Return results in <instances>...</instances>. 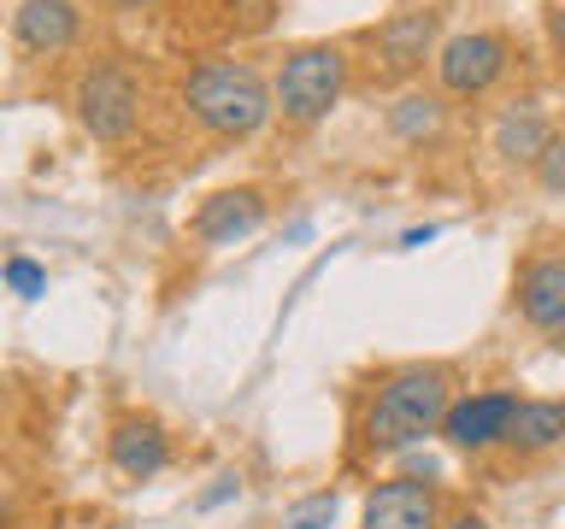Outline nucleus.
<instances>
[{
    "label": "nucleus",
    "mask_w": 565,
    "mask_h": 529,
    "mask_svg": "<svg viewBox=\"0 0 565 529\" xmlns=\"http://www.w3.org/2000/svg\"><path fill=\"white\" fill-rule=\"evenodd\" d=\"M441 529H489V523L477 518V511H459V518H454V523H441Z\"/></svg>",
    "instance_id": "nucleus-22"
},
{
    "label": "nucleus",
    "mask_w": 565,
    "mask_h": 529,
    "mask_svg": "<svg viewBox=\"0 0 565 529\" xmlns=\"http://www.w3.org/2000/svg\"><path fill=\"white\" fill-rule=\"evenodd\" d=\"M547 35H554V47L565 53V0H559V7H547Z\"/></svg>",
    "instance_id": "nucleus-20"
},
{
    "label": "nucleus",
    "mask_w": 565,
    "mask_h": 529,
    "mask_svg": "<svg viewBox=\"0 0 565 529\" xmlns=\"http://www.w3.org/2000/svg\"><path fill=\"white\" fill-rule=\"evenodd\" d=\"M183 106L206 123L212 136H224V141L254 136L259 123L271 118V95H265L259 71L254 65H236V60L194 65L189 83H183Z\"/></svg>",
    "instance_id": "nucleus-2"
},
{
    "label": "nucleus",
    "mask_w": 565,
    "mask_h": 529,
    "mask_svg": "<svg viewBox=\"0 0 565 529\" xmlns=\"http://www.w3.org/2000/svg\"><path fill=\"white\" fill-rule=\"evenodd\" d=\"M501 71H507V42L489 30H466V35H454V42H441V53H436V77L459 100L489 95V88L501 83Z\"/></svg>",
    "instance_id": "nucleus-5"
},
{
    "label": "nucleus",
    "mask_w": 565,
    "mask_h": 529,
    "mask_svg": "<svg viewBox=\"0 0 565 529\" xmlns=\"http://www.w3.org/2000/svg\"><path fill=\"white\" fill-rule=\"evenodd\" d=\"M547 123H542V112L536 106H512V112L494 123V153H507V159H542V148H547Z\"/></svg>",
    "instance_id": "nucleus-14"
},
{
    "label": "nucleus",
    "mask_w": 565,
    "mask_h": 529,
    "mask_svg": "<svg viewBox=\"0 0 565 529\" xmlns=\"http://www.w3.org/2000/svg\"><path fill=\"white\" fill-rule=\"evenodd\" d=\"M388 130H395L401 141H424L441 130V100L436 95H401L395 112H388Z\"/></svg>",
    "instance_id": "nucleus-15"
},
{
    "label": "nucleus",
    "mask_w": 565,
    "mask_h": 529,
    "mask_svg": "<svg viewBox=\"0 0 565 529\" xmlns=\"http://www.w3.org/2000/svg\"><path fill=\"white\" fill-rule=\"evenodd\" d=\"M519 312L536 330H559L565 324V259L542 253L519 271Z\"/></svg>",
    "instance_id": "nucleus-10"
},
{
    "label": "nucleus",
    "mask_w": 565,
    "mask_h": 529,
    "mask_svg": "<svg viewBox=\"0 0 565 529\" xmlns=\"http://www.w3.org/2000/svg\"><path fill=\"white\" fill-rule=\"evenodd\" d=\"M236 494H242L236 476H218V488H206V494H201V511H218L224 500H236Z\"/></svg>",
    "instance_id": "nucleus-19"
},
{
    "label": "nucleus",
    "mask_w": 565,
    "mask_h": 529,
    "mask_svg": "<svg viewBox=\"0 0 565 529\" xmlns=\"http://www.w3.org/2000/svg\"><path fill=\"white\" fill-rule=\"evenodd\" d=\"M136 112H141V95H136V77L118 65H95L88 77L77 83V118L88 123L95 141H118L136 130Z\"/></svg>",
    "instance_id": "nucleus-4"
},
{
    "label": "nucleus",
    "mask_w": 565,
    "mask_h": 529,
    "mask_svg": "<svg viewBox=\"0 0 565 529\" xmlns=\"http://www.w3.org/2000/svg\"><path fill=\"white\" fill-rule=\"evenodd\" d=\"M106 453H113V471L130 476V483H148V476H159V471L171 465L166 430H159L153 418H124V423H113Z\"/></svg>",
    "instance_id": "nucleus-8"
},
{
    "label": "nucleus",
    "mask_w": 565,
    "mask_h": 529,
    "mask_svg": "<svg viewBox=\"0 0 565 529\" xmlns=\"http://www.w3.org/2000/svg\"><path fill=\"white\" fill-rule=\"evenodd\" d=\"M7 282H12V289L24 294V300L47 294V271H42V264H35V259H7Z\"/></svg>",
    "instance_id": "nucleus-17"
},
{
    "label": "nucleus",
    "mask_w": 565,
    "mask_h": 529,
    "mask_svg": "<svg viewBox=\"0 0 565 529\" xmlns=\"http://www.w3.org/2000/svg\"><path fill=\"white\" fill-rule=\"evenodd\" d=\"M12 35L30 53H60L77 42V7L71 0H24L12 12Z\"/></svg>",
    "instance_id": "nucleus-12"
},
{
    "label": "nucleus",
    "mask_w": 565,
    "mask_h": 529,
    "mask_svg": "<svg viewBox=\"0 0 565 529\" xmlns=\"http://www.w3.org/2000/svg\"><path fill=\"white\" fill-rule=\"evenodd\" d=\"M360 529H441V500L418 476H388L365 494Z\"/></svg>",
    "instance_id": "nucleus-6"
},
{
    "label": "nucleus",
    "mask_w": 565,
    "mask_h": 529,
    "mask_svg": "<svg viewBox=\"0 0 565 529\" xmlns=\"http://www.w3.org/2000/svg\"><path fill=\"white\" fill-rule=\"evenodd\" d=\"M330 523H335V488H318V494H307V500H295L282 511L277 529H330Z\"/></svg>",
    "instance_id": "nucleus-16"
},
{
    "label": "nucleus",
    "mask_w": 565,
    "mask_h": 529,
    "mask_svg": "<svg viewBox=\"0 0 565 529\" xmlns=\"http://www.w3.org/2000/svg\"><path fill=\"white\" fill-rule=\"evenodd\" d=\"M342 83H348V60L342 47H295L277 71V106L289 123H318L342 100Z\"/></svg>",
    "instance_id": "nucleus-3"
},
{
    "label": "nucleus",
    "mask_w": 565,
    "mask_h": 529,
    "mask_svg": "<svg viewBox=\"0 0 565 529\" xmlns=\"http://www.w3.org/2000/svg\"><path fill=\"white\" fill-rule=\"evenodd\" d=\"M536 176L547 194H565V141H547L542 159H536Z\"/></svg>",
    "instance_id": "nucleus-18"
},
{
    "label": "nucleus",
    "mask_w": 565,
    "mask_h": 529,
    "mask_svg": "<svg viewBox=\"0 0 565 529\" xmlns=\"http://www.w3.org/2000/svg\"><path fill=\"white\" fill-rule=\"evenodd\" d=\"M259 224H265L259 188H224V194H212V201L194 212V236H201L206 247H230V241L254 236Z\"/></svg>",
    "instance_id": "nucleus-9"
},
{
    "label": "nucleus",
    "mask_w": 565,
    "mask_h": 529,
    "mask_svg": "<svg viewBox=\"0 0 565 529\" xmlns=\"http://www.w3.org/2000/svg\"><path fill=\"white\" fill-rule=\"evenodd\" d=\"M118 7H148V0H118Z\"/></svg>",
    "instance_id": "nucleus-23"
},
{
    "label": "nucleus",
    "mask_w": 565,
    "mask_h": 529,
    "mask_svg": "<svg viewBox=\"0 0 565 529\" xmlns=\"http://www.w3.org/2000/svg\"><path fill=\"white\" fill-rule=\"evenodd\" d=\"M436 42V12H401L377 30V60H383V77H413L424 65V53Z\"/></svg>",
    "instance_id": "nucleus-11"
},
{
    "label": "nucleus",
    "mask_w": 565,
    "mask_h": 529,
    "mask_svg": "<svg viewBox=\"0 0 565 529\" xmlns=\"http://www.w3.org/2000/svg\"><path fill=\"white\" fill-rule=\"evenodd\" d=\"M512 406H519V395H507V388L466 395V400L448 406V418H441V435H448V447H459V453H483V447H494V441H507Z\"/></svg>",
    "instance_id": "nucleus-7"
},
{
    "label": "nucleus",
    "mask_w": 565,
    "mask_h": 529,
    "mask_svg": "<svg viewBox=\"0 0 565 529\" xmlns=\"http://www.w3.org/2000/svg\"><path fill=\"white\" fill-rule=\"evenodd\" d=\"M454 406V377L448 365H406L395 377L377 382V395L365 406V447L371 453H401L418 447L424 435L441 430Z\"/></svg>",
    "instance_id": "nucleus-1"
},
{
    "label": "nucleus",
    "mask_w": 565,
    "mask_h": 529,
    "mask_svg": "<svg viewBox=\"0 0 565 529\" xmlns=\"http://www.w3.org/2000/svg\"><path fill=\"white\" fill-rule=\"evenodd\" d=\"M424 241H436V224H424V229H406L401 247H424Z\"/></svg>",
    "instance_id": "nucleus-21"
},
{
    "label": "nucleus",
    "mask_w": 565,
    "mask_h": 529,
    "mask_svg": "<svg viewBox=\"0 0 565 529\" xmlns=\"http://www.w3.org/2000/svg\"><path fill=\"white\" fill-rule=\"evenodd\" d=\"M554 441H565V400H519L507 423L501 447L512 453H547Z\"/></svg>",
    "instance_id": "nucleus-13"
}]
</instances>
